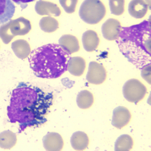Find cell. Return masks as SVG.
I'll return each instance as SVG.
<instances>
[{
  "instance_id": "1",
  "label": "cell",
  "mask_w": 151,
  "mask_h": 151,
  "mask_svg": "<svg viewBox=\"0 0 151 151\" xmlns=\"http://www.w3.org/2000/svg\"><path fill=\"white\" fill-rule=\"evenodd\" d=\"M53 95L37 86L21 82L13 90L7 115L12 123H18L19 133L28 127H38L47 122L46 116L52 105Z\"/></svg>"
},
{
  "instance_id": "19",
  "label": "cell",
  "mask_w": 151,
  "mask_h": 151,
  "mask_svg": "<svg viewBox=\"0 0 151 151\" xmlns=\"http://www.w3.org/2000/svg\"><path fill=\"white\" fill-rule=\"evenodd\" d=\"M17 141V135L11 131L8 130L0 133V147L9 149L15 145Z\"/></svg>"
},
{
  "instance_id": "24",
  "label": "cell",
  "mask_w": 151,
  "mask_h": 151,
  "mask_svg": "<svg viewBox=\"0 0 151 151\" xmlns=\"http://www.w3.org/2000/svg\"><path fill=\"white\" fill-rule=\"evenodd\" d=\"M59 1L66 13L72 14L76 11L78 0H59Z\"/></svg>"
},
{
  "instance_id": "26",
  "label": "cell",
  "mask_w": 151,
  "mask_h": 151,
  "mask_svg": "<svg viewBox=\"0 0 151 151\" xmlns=\"http://www.w3.org/2000/svg\"><path fill=\"white\" fill-rule=\"evenodd\" d=\"M12 1L16 4L20 5L22 9H24L28 6L27 3L34 1L35 0H12Z\"/></svg>"
},
{
  "instance_id": "3",
  "label": "cell",
  "mask_w": 151,
  "mask_h": 151,
  "mask_svg": "<svg viewBox=\"0 0 151 151\" xmlns=\"http://www.w3.org/2000/svg\"><path fill=\"white\" fill-rule=\"evenodd\" d=\"M70 55L60 45L47 44L34 49L28 58L34 75L43 78H56L67 70Z\"/></svg>"
},
{
  "instance_id": "14",
  "label": "cell",
  "mask_w": 151,
  "mask_h": 151,
  "mask_svg": "<svg viewBox=\"0 0 151 151\" xmlns=\"http://www.w3.org/2000/svg\"><path fill=\"white\" fill-rule=\"evenodd\" d=\"M86 63L83 58L79 56L70 57L68 62L67 70L76 76H82L85 70Z\"/></svg>"
},
{
  "instance_id": "22",
  "label": "cell",
  "mask_w": 151,
  "mask_h": 151,
  "mask_svg": "<svg viewBox=\"0 0 151 151\" xmlns=\"http://www.w3.org/2000/svg\"><path fill=\"white\" fill-rule=\"evenodd\" d=\"M40 26L45 32H54L59 28L58 21L51 17H43L40 22Z\"/></svg>"
},
{
  "instance_id": "15",
  "label": "cell",
  "mask_w": 151,
  "mask_h": 151,
  "mask_svg": "<svg viewBox=\"0 0 151 151\" xmlns=\"http://www.w3.org/2000/svg\"><path fill=\"white\" fill-rule=\"evenodd\" d=\"M99 38L94 31H86L83 34L82 42L84 48L88 52L95 51L99 44Z\"/></svg>"
},
{
  "instance_id": "25",
  "label": "cell",
  "mask_w": 151,
  "mask_h": 151,
  "mask_svg": "<svg viewBox=\"0 0 151 151\" xmlns=\"http://www.w3.org/2000/svg\"><path fill=\"white\" fill-rule=\"evenodd\" d=\"M141 76L149 84L150 83V76H151V64L143 67L142 69Z\"/></svg>"
},
{
  "instance_id": "8",
  "label": "cell",
  "mask_w": 151,
  "mask_h": 151,
  "mask_svg": "<svg viewBox=\"0 0 151 151\" xmlns=\"http://www.w3.org/2000/svg\"><path fill=\"white\" fill-rule=\"evenodd\" d=\"M121 23L116 19H108L102 25L101 31L103 37L107 40H116L121 31Z\"/></svg>"
},
{
  "instance_id": "23",
  "label": "cell",
  "mask_w": 151,
  "mask_h": 151,
  "mask_svg": "<svg viewBox=\"0 0 151 151\" xmlns=\"http://www.w3.org/2000/svg\"><path fill=\"white\" fill-rule=\"evenodd\" d=\"M124 0H109L110 11L113 14L120 16L124 11Z\"/></svg>"
},
{
  "instance_id": "2",
  "label": "cell",
  "mask_w": 151,
  "mask_h": 151,
  "mask_svg": "<svg viewBox=\"0 0 151 151\" xmlns=\"http://www.w3.org/2000/svg\"><path fill=\"white\" fill-rule=\"evenodd\" d=\"M120 51L138 68L151 64V22L122 27L116 40Z\"/></svg>"
},
{
  "instance_id": "11",
  "label": "cell",
  "mask_w": 151,
  "mask_h": 151,
  "mask_svg": "<svg viewBox=\"0 0 151 151\" xmlns=\"http://www.w3.org/2000/svg\"><path fill=\"white\" fill-rule=\"evenodd\" d=\"M15 8L11 0H0V25L11 20L14 14Z\"/></svg>"
},
{
  "instance_id": "27",
  "label": "cell",
  "mask_w": 151,
  "mask_h": 151,
  "mask_svg": "<svg viewBox=\"0 0 151 151\" xmlns=\"http://www.w3.org/2000/svg\"><path fill=\"white\" fill-rule=\"evenodd\" d=\"M145 1L147 2L148 6H149V9H150V6H151V0H145Z\"/></svg>"
},
{
  "instance_id": "13",
  "label": "cell",
  "mask_w": 151,
  "mask_h": 151,
  "mask_svg": "<svg viewBox=\"0 0 151 151\" xmlns=\"http://www.w3.org/2000/svg\"><path fill=\"white\" fill-rule=\"evenodd\" d=\"M36 11L40 15L60 16L61 10L56 4L48 1H38L35 7Z\"/></svg>"
},
{
  "instance_id": "9",
  "label": "cell",
  "mask_w": 151,
  "mask_h": 151,
  "mask_svg": "<svg viewBox=\"0 0 151 151\" xmlns=\"http://www.w3.org/2000/svg\"><path fill=\"white\" fill-rule=\"evenodd\" d=\"M131 116L128 109L122 106L117 107L113 111L112 125L117 129H122L129 124Z\"/></svg>"
},
{
  "instance_id": "5",
  "label": "cell",
  "mask_w": 151,
  "mask_h": 151,
  "mask_svg": "<svg viewBox=\"0 0 151 151\" xmlns=\"http://www.w3.org/2000/svg\"><path fill=\"white\" fill-rule=\"evenodd\" d=\"M106 14V8L100 0H85L79 11L80 18L90 24L99 23Z\"/></svg>"
},
{
  "instance_id": "7",
  "label": "cell",
  "mask_w": 151,
  "mask_h": 151,
  "mask_svg": "<svg viewBox=\"0 0 151 151\" xmlns=\"http://www.w3.org/2000/svg\"><path fill=\"white\" fill-rule=\"evenodd\" d=\"M106 71L101 64L96 62L89 63L86 80L90 83L99 85L102 83L106 78Z\"/></svg>"
},
{
  "instance_id": "10",
  "label": "cell",
  "mask_w": 151,
  "mask_h": 151,
  "mask_svg": "<svg viewBox=\"0 0 151 151\" xmlns=\"http://www.w3.org/2000/svg\"><path fill=\"white\" fill-rule=\"evenodd\" d=\"M43 145L47 151H59L63 148L64 142L61 135L57 132H48L43 138Z\"/></svg>"
},
{
  "instance_id": "21",
  "label": "cell",
  "mask_w": 151,
  "mask_h": 151,
  "mask_svg": "<svg viewBox=\"0 0 151 151\" xmlns=\"http://www.w3.org/2000/svg\"><path fill=\"white\" fill-rule=\"evenodd\" d=\"M133 141L131 137L127 134L120 136L115 143V151H129L133 147Z\"/></svg>"
},
{
  "instance_id": "20",
  "label": "cell",
  "mask_w": 151,
  "mask_h": 151,
  "mask_svg": "<svg viewBox=\"0 0 151 151\" xmlns=\"http://www.w3.org/2000/svg\"><path fill=\"white\" fill-rule=\"evenodd\" d=\"M93 101V95L87 90L81 91L77 97V104L78 107L82 109H87L91 107Z\"/></svg>"
},
{
  "instance_id": "16",
  "label": "cell",
  "mask_w": 151,
  "mask_h": 151,
  "mask_svg": "<svg viewBox=\"0 0 151 151\" xmlns=\"http://www.w3.org/2000/svg\"><path fill=\"white\" fill-rule=\"evenodd\" d=\"M60 45L70 54L78 52L80 49L78 40L71 35H63L59 40Z\"/></svg>"
},
{
  "instance_id": "18",
  "label": "cell",
  "mask_w": 151,
  "mask_h": 151,
  "mask_svg": "<svg viewBox=\"0 0 151 151\" xmlns=\"http://www.w3.org/2000/svg\"><path fill=\"white\" fill-rule=\"evenodd\" d=\"M11 47L16 55L22 60L27 58L31 53L29 45L24 40H19L13 42Z\"/></svg>"
},
{
  "instance_id": "12",
  "label": "cell",
  "mask_w": 151,
  "mask_h": 151,
  "mask_svg": "<svg viewBox=\"0 0 151 151\" xmlns=\"http://www.w3.org/2000/svg\"><path fill=\"white\" fill-rule=\"evenodd\" d=\"M148 7V5L144 0H132L129 3L128 11L132 17L140 19L145 16Z\"/></svg>"
},
{
  "instance_id": "6",
  "label": "cell",
  "mask_w": 151,
  "mask_h": 151,
  "mask_svg": "<svg viewBox=\"0 0 151 151\" xmlns=\"http://www.w3.org/2000/svg\"><path fill=\"white\" fill-rule=\"evenodd\" d=\"M146 86L137 79L127 81L123 87V94L129 102L137 103L142 100L147 93Z\"/></svg>"
},
{
  "instance_id": "17",
  "label": "cell",
  "mask_w": 151,
  "mask_h": 151,
  "mask_svg": "<svg viewBox=\"0 0 151 151\" xmlns=\"http://www.w3.org/2000/svg\"><path fill=\"white\" fill-rule=\"evenodd\" d=\"M70 143L73 149L76 151H83L88 147L89 139L86 133L77 131L72 134Z\"/></svg>"
},
{
  "instance_id": "4",
  "label": "cell",
  "mask_w": 151,
  "mask_h": 151,
  "mask_svg": "<svg viewBox=\"0 0 151 151\" xmlns=\"http://www.w3.org/2000/svg\"><path fill=\"white\" fill-rule=\"evenodd\" d=\"M31 29L30 21L20 17L10 20L0 27V38L4 44H8L16 36L26 35Z\"/></svg>"
}]
</instances>
